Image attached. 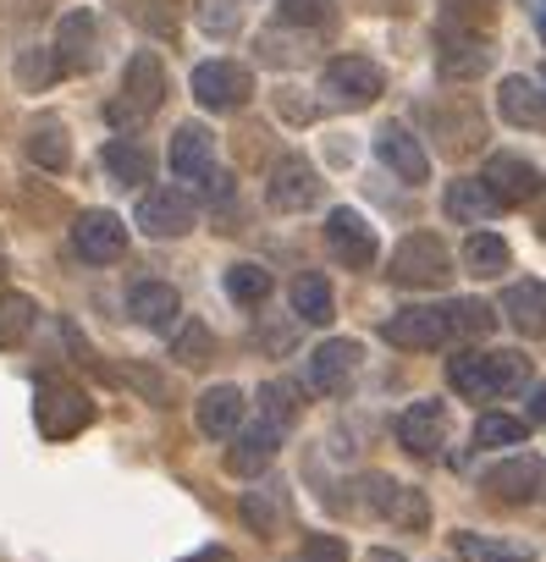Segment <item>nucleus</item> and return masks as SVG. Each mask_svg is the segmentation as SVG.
<instances>
[{
	"mask_svg": "<svg viewBox=\"0 0 546 562\" xmlns=\"http://www.w3.org/2000/svg\"><path fill=\"white\" fill-rule=\"evenodd\" d=\"M420 116H425V127L436 133V144H442L447 155H469V149L486 138V133H480V116H475L469 100H458V105H425Z\"/></svg>",
	"mask_w": 546,
	"mask_h": 562,
	"instance_id": "obj_19",
	"label": "nucleus"
},
{
	"mask_svg": "<svg viewBox=\"0 0 546 562\" xmlns=\"http://www.w3.org/2000/svg\"><path fill=\"white\" fill-rule=\"evenodd\" d=\"M436 72L453 83H469V78H486L491 72V45L480 40V34H469V29H458V34H442V45H436Z\"/></svg>",
	"mask_w": 546,
	"mask_h": 562,
	"instance_id": "obj_18",
	"label": "nucleus"
},
{
	"mask_svg": "<svg viewBox=\"0 0 546 562\" xmlns=\"http://www.w3.org/2000/svg\"><path fill=\"white\" fill-rule=\"evenodd\" d=\"M541 89H546V67H541Z\"/></svg>",
	"mask_w": 546,
	"mask_h": 562,
	"instance_id": "obj_55",
	"label": "nucleus"
},
{
	"mask_svg": "<svg viewBox=\"0 0 546 562\" xmlns=\"http://www.w3.org/2000/svg\"><path fill=\"white\" fill-rule=\"evenodd\" d=\"M34 425L45 441H73L78 430L94 425V397L62 375H40L34 386Z\"/></svg>",
	"mask_w": 546,
	"mask_h": 562,
	"instance_id": "obj_2",
	"label": "nucleus"
},
{
	"mask_svg": "<svg viewBox=\"0 0 546 562\" xmlns=\"http://www.w3.org/2000/svg\"><path fill=\"white\" fill-rule=\"evenodd\" d=\"M29 160L34 166H45V171H67V160H73V144H67V127L62 122H34L29 127Z\"/></svg>",
	"mask_w": 546,
	"mask_h": 562,
	"instance_id": "obj_29",
	"label": "nucleus"
},
{
	"mask_svg": "<svg viewBox=\"0 0 546 562\" xmlns=\"http://www.w3.org/2000/svg\"><path fill=\"white\" fill-rule=\"evenodd\" d=\"M497 111H502V122H513V127H546V89L535 83V78H502L497 83Z\"/></svg>",
	"mask_w": 546,
	"mask_h": 562,
	"instance_id": "obj_25",
	"label": "nucleus"
},
{
	"mask_svg": "<svg viewBox=\"0 0 546 562\" xmlns=\"http://www.w3.org/2000/svg\"><path fill=\"white\" fill-rule=\"evenodd\" d=\"M193 188H199V193H204L210 204H226V199H232V171H221V166H210V171H204V177H199Z\"/></svg>",
	"mask_w": 546,
	"mask_h": 562,
	"instance_id": "obj_44",
	"label": "nucleus"
},
{
	"mask_svg": "<svg viewBox=\"0 0 546 562\" xmlns=\"http://www.w3.org/2000/svg\"><path fill=\"white\" fill-rule=\"evenodd\" d=\"M458 18V29L464 23H486L491 18V0H447V23Z\"/></svg>",
	"mask_w": 546,
	"mask_h": 562,
	"instance_id": "obj_45",
	"label": "nucleus"
},
{
	"mask_svg": "<svg viewBox=\"0 0 546 562\" xmlns=\"http://www.w3.org/2000/svg\"><path fill=\"white\" fill-rule=\"evenodd\" d=\"M122 375H127V381H133V386H138V392H144L149 403H171V386H166V381H160L155 370H138V364H127Z\"/></svg>",
	"mask_w": 546,
	"mask_h": 562,
	"instance_id": "obj_43",
	"label": "nucleus"
},
{
	"mask_svg": "<svg viewBox=\"0 0 546 562\" xmlns=\"http://www.w3.org/2000/svg\"><path fill=\"white\" fill-rule=\"evenodd\" d=\"M177 310H182V299H177L171 281H133V288H127V315L144 331H171Z\"/></svg>",
	"mask_w": 546,
	"mask_h": 562,
	"instance_id": "obj_21",
	"label": "nucleus"
},
{
	"mask_svg": "<svg viewBox=\"0 0 546 562\" xmlns=\"http://www.w3.org/2000/svg\"><path fill=\"white\" fill-rule=\"evenodd\" d=\"M392 436H398V447H403L409 458L431 463V458H442V447H447V408L431 403V397H425V403H409V408L398 414Z\"/></svg>",
	"mask_w": 546,
	"mask_h": 562,
	"instance_id": "obj_9",
	"label": "nucleus"
},
{
	"mask_svg": "<svg viewBox=\"0 0 546 562\" xmlns=\"http://www.w3.org/2000/svg\"><path fill=\"white\" fill-rule=\"evenodd\" d=\"M480 177H486V188L502 199V210H508V204H530V199H541V193H546V171H541L535 160L513 155V149L491 155Z\"/></svg>",
	"mask_w": 546,
	"mask_h": 562,
	"instance_id": "obj_10",
	"label": "nucleus"
},
{
	"mask_svg": "<svg viewBox=\"0 0 546 562\" xmlns=\"http://www.w3.org/2000/svg\"><path fill=\"white\" fill-rule=\"evenodd\" d=\"M270 210H282V215H299V210H315L321 199V177L304 155H282L277 171H270V188H265Z\"/></svg>",
	"mask_w": 546,
	"mask_h": 562,
	"instance_id": "obj_12",
	"label": "nucleus"
},
{
	"mask_svg": "<svg viewBox=\"0 0 546 562\" xmlns=\"http://www.w3.org/2000/svg\"><path fill=\"white\" fill-rule=\"evenodd\" d=\"M171 353H177L182 364H204V359H210V326H199V321H193V326H182Z\"/></svg>",
	"mask_w": 546,
	"mask_h": 562,
	"instance_id": "obj_41",
	"label": "nucleus"
},
{
	"mask_svg": "<svg viewBox=\"0 0 546 562\" xmlns=\"http://www.w3.org/2000/svg\"><path fill=\"white\" fill-rule=\"evenodd\" d=\"M100 166H105V171H111V182H122V188H144V182H149V171H155L149 149H144V144H133V138H111V144L100 149Z\"/></svg>",
	"mask_w": 546,
	"mask_h": 562,
	"instance_id": "obj_27",
	"label": "nucleus"
},
{
	"mask_svg": "<svg viewBox=\"0 0 546 562\" xmlns=\"http://www.w3.org/2000/svg\"><path fill=\"white\" fill-rule=\"evenodd\" d=\"M133 23H144V29H155L160 40H171L177 34V0H133Z\"/></svg>",
	"mask_w": 546,
	"mask_h": 562,
	"instance_id": "obj_37",
	"label": "nucleus"
},
{
	"mask_svg": "<svg viewBox=\"0 0 546 562\" xmlns=\"http://www.w3.org/2000/svg\"><path fill=\"white\" fill-rule=\"evenodd\" d=\"M392 524H403V529H425L431 524V502L414 491V485H392V496H387V507H381Z\"/></svg>",
	"mask_w": 546,
	"mask_h": 562,
	"instance_id": "obj_34",
	"label": "nucleus"
},
{
	"mask_svg": "<svg viewBox=\"0 0 546 562\" xmlns=\"http://www.w3.org/2000/svg\"><path fill=\"white\" fill-rule=\"evenodd\" d=\"M243 518H248L259 535H277V529H282V507L270 502L265 491H243Z\"/></svg>",
	"mask_w": 546,
	"mask_h": 562,
	"instance_id": "obj_39",
	"label": "nucleus"
},
{
	"mask_svg": "<svg viewBox=\"0 0 546 562\" xmlns=\"http://www.w3.org/2000/svg\"><path fill=\"white\" fill-rule=\"evenodd\" d=\"M166 160H171V171L193 188L210 166H215V133L210 127H199V122H182L177 133H171V149H166Z\"/></svg>",
	"mask_w": 546,
	"mask_h": 562,
	"instance_id": "obj_22",
	"label": "nucleus"
},
{
	"mask_svg": "<svg viewBox=\"0 0 546 562\" xmlns=\"http://www.w3.org/2000/svg\"><path fill=\"white\" fill-rule=\"evenodd\" d=\"M237 18L243 12H226V7H215V0L204 7V29H237Z\"/></svg>",
	"mask_w": 546,
	"mask_h": 562,
	"instance_id": "obj_47",
	"label": "nucleus"
},
{
	"mask_svg": "<svg viewBox=\"0 0 546 562\" xmlns=\"http://www.w3.org/2000/svg\"><path fill=\"white\" fill-rule=\"evenodd\" d=\"M282 430L288 425H277V419H248L237 436H232V452H226V469L237 474V480H254V474H265V463L277 458V447H282Z\"/></svg>",
	"mask_w": 546,
	"mask_h": 562,
	"instance_id": "obj_15",
	"label": "nucleus"
},
{
	"mask_svg": "<svg viewBox=\"0 0 546 562\" xmlns=\"http://www.w3.org/2000/svg\"><path fill=\"white\" fill-rule=\"evenodd\" d=\"M299 562H348V546L337 535H315V540H304Z\"/></svg>",
	"mask_w": 546,
	"mask_h": 562,
	"instance_id": "obj_42",
	"label": "nucleus"
},
{
	"mask_svg": "<svg viewBox=\"0 0 546 562\" xmlns=\"http://www.w3.org/2000/svg\"><path fill=\"white\" fill-rule=\"evenodd\" d=\"M381 337H387L392 348H409V353H436V348H447L458 331H453L447 304H436V310H403V315H392V321L381 326Z\"/></svg>",
	"mask_w": 546,
	"mask_h": 562,
	"instance_id": "obj_6",
	"label": "nucleus"
},
{
	"mask_svg": "<svg viewBox=\"0 0 546 562\" xmlns=\"http://www.w3.org/2000/svg\"><path fill=\"white\" fill-rule=\"evenodd\" d=\"M381 89H387V78H381V67L365 61V56H337V61L321 67V94H326L332 105H343V111L376 105Z\"/></svg>",
	"mask_w": 546,
	"mask_h": 562,
	"instance_id": "obj_5",
	"label": "nucleus"
},
{
	"mask_svg": "<svg viewBox=\"0 0 546 562\" xmlns=\"http://www.w3.org/2000/svg\"><path fill=\"white\" fill-rule=\"evenodd\" d=\"M535 29H541V40H546V7H541V12H535Z\"/></svg>",
	"mask_w": 546,
	"mask_h": 562,
	"instance_id": "obj_51",
	"label": "nucleus"
},
{
	"mask_svg": "<svg viewBox=\"0 0 546 562\" xmlns=\"http://www.w3.org/2000/svg\"><path fill=\"white\" fill-rule=\"evenodd\" d=\"M497 210H502V199L486 188V177H458L447 188V215L453 221H491Z\"/></svg>",
	"mask_w": 546,
	"mask_h": 562,
	"instance_id": "obj_28",
	"label": "nucleus"
},
{
	"mask_svg": "<svg viewBox=\"0 0 546 562\" xmlns=\"http://www.w3.org/2000/svg\"><path fill=\"white\" fill-rule=\"evenodd\" d=\"M188 562H232V557H226V551H215V546H210V551H199V557H188Z\"/></svg>",
	"mask_w": 546,
	"mask_h": 562,
	"instance_id": "obj_49",
	"label": "nucleus"
},
{
	"mask_svg": "<svg viewBox=\"0 0 546 562\" xmlns=\"http://www.w3.org/2000/svg\"><path fill=\"white\" fill-rule=\"evenodd\" d=\"M277 18L293 29H321L332 23V0H277Z\"/></svg>",
	"mask_w": 546,
	"mask_h": 562,
	"instance_id": "obj_38",
	"label": "nucleus"
},
{
	"mask_svg": "<svg viewBox=\"0 0 546 562\" xmlns=\"http://www.w3.org/2000/svg\"><path fill=\"white\" fill-rule=\"evenodd\" d=\"M73 248L83 265H116L127 254V221L111 210H83L73 221Z\"/></svg>",
	"mask_w": 546,
	"mask_h": 562,
	"instance_id": "obj_8",
	"label": "nucleus"
},
{
	"mask_svg": "<svg viewBox=\"0 0 546 562\" xmlns=\"http://www.w3.org/2000/svg\"><path fill=\"white\" fill-rule=\"evenodd\" d=\"M270 288H277V281H270V270L254 265V259H237L226 270V299H237V304H265Z\"/></svg>",
	"mask_w": 546,
	"mask_h": 562,
	"instance_id": "obj_31",
	"label": "nucleus"
},
{
	"mask_svg": "<svg viewBox=\"0 0 546 562\" xmlns=\"http://www.w3.org/2000/svg\"><path fill=\"white\" fill-rule=\"evenodd\" d=\"M243 425H248V397H243L237 386H210V392L199 397V430H204L210 441H232Z\"/></svg>",
	"mask_w": 546,
	"mask_h": 562,
	"instance_id": "obj_23",
	"label": "nucleus"
},
{
	"mask_svg": "<svg viewBox=\"0 0 546 562\" xmlns=\"http://www.w3.org/2000/svg\"><path fill=\"white\" fill-rule=\"evenodd\" d=\"M502 315L519 337H546V281H535V276L513 281L502 293Z\"/></svg>",
	"mask_w": 546,
	"mask_h": 562,
	"instance_id": "obj_24",
	"label": "nucleus"
},
{
	"mask_svg": "<svg viewBox=\"0 0 546 562\" xmlns=\"http://www.w3.org/2000/svg\"><path fill=\"white\" fill-rule=\"evenodd\" d=\"M447 315H453V331L458 337H486L497 326V310L480 304V299H458V304H447Z\"/></svg>",
	"mask_w": 546,
	"mask_h": 562,
	"instance_id": "obj_35",
	"label": "nucleus"
},
{
	"mask_svg": "<svg viewBox=\"0 0 546 562\" xmlns=\"http://www.w3.org/2000/svg\"><path fill=\"white\" fill-rule=\"evenodd\" d=\"M293 310H299L304 326H332V315H337V293H332V281H326L321 270L293 276Z\"/></svg>",
	"mask_w": 546,
	"mask_h": 562,
	"instance_id": "obj_26",
	"label": "nucleus"
},
{
	"mask_svg": "<svg viewBox=\"0 0 546 562\" xmlns=\"http://www.w3.org/2000/svg\"><path fill=\"white\" fill-rule=\"evenodd\" d=\"M464 551H475L480 562H535V557H524V551H491V546H475V540H464Z\"/></svg>",
	"mask_w": 546,
	"mask_h": 562,
	"instance_id": "obj_46",
	"label": "nucleus"
},
{
	"mask_svg": "<svg viewBox=\"0 0 546 562\" xmlns=\"http://www.w3.org/2000/svg\"><path fill=\"white\" fill-rule=\"evenodd\" d=\"M160 100H166V67H160L155 50H138V56L127 61V72H122V100H111L105 116H111L116 127H138L144 116L160 111Z\"/></svg>",
	"mask_w": 546,
	"mask_h": 562,
	"instance_id": "obj_3",
	"label": "nucleus"
},
{
	"mask_svg": "<svg viewBox=\"0 0 546 562\" xmlns=\"http://www.w3.org/2000/svg\"><path fill=\"white\" fill-rule=\"evenodd\" d=\"M519 441H524V419H519V414H480L475 447H486V452H513Z\"/></svg>",
	"mask_w": 546,
	"mask_h": 562,
	"instance_id": "obj_33",
	"label": "nucleus"
},
{
	"mask_svg": "<svg viewBox=\"0 0 546 562\" xmlns=\"http://www.w3.org/2000/svg\"><path fill=\"white\" fill-rule=\"evenodd\" d=\"M0 276H7V254H0Z\"/></svg>",
	"mask_w": 546,
	"mask_h": 562,
	"instance_id": "obj_54",
	"label": "nucleus"
},
{
	"mask_svg": "<svg viewBox=\"0 0 546 562\" xmlns=\"http://www.w3.org/2000/svg\"><path fill=\"white\" fill-rule=\"evenodd\" d=\"M398 288H442L453 276V254L436 232H409L398 248H392V270H387Z\"/></svg>",
	"mask_w": 546,
	"mask_h": 562,
	"instance_id": "obj_4",
	"label": "nucleus"
},
{
	"mask_svg": "<svg viewBox=\"0 0 546 562\" xmlns=\"http://www.w3.org/2000/svg\"><path fill=\"white\" fill-rule=\"evenodd\" d=\"M326 243H332V254H337L343 265H354V270H370V265H376V226H370L354 204L326 210Z\"/></svg>",
	"mask_w": 546,
	"mask_h": 562,
	"instance_id": "obj_14",
	"label": "nucleus"
},
{
	"mask_svg": "<svg viewBox=\"0 0 546 562\" xmlns=\"http://www.w3.org/2000/svg\"><path fill=\"white\" fill-rule=\"evenodd\" d=\"M541 7H546V0H530V12H541Z\"/></svg>",
	"mask_w": 546,
	"mask_h": 562,
	"instance_id": "obj_53",
	"label": "nucleus"
},
{
	"mask_svg": "<svg viewBox=\"0 0 546 562\" xmlns=\"http://www.w3.org/2000/svg\"><path fill=\"white\" fill-rule=\"evenodd\" d=\"M480 485H486L491 502H535L546 491V463L530 458V452H508L497 469L480 474Z\"/></svg>",
	"mask_w": 546,
	"mask_h": 562,
	"instance_id": "obj_11",
	"label": "nucleus"
},
{
	"mask_svg": "<svg viewBox=\"0 0 546 562\" xmlns=\"http://www.w3.org/2000/svg\"><path fill=\"white\" fill-rule=\"evenodd\" d=\"M359 342L354 337H326L315 353H310V386L315 392H326V397H337V392H348L354 386V375H359Z\"/></svg>",
	"mask_w": 546,
	"mask_h": 562,
	"instance_id": "obj_17",
	"label": "nucleus"
},
{
	"mask_svg": "<svg viewBox=\"0 0 546 562\" xmlns=\"http://www.w3.org/2000/svg\"><path fill=\"white\" fill-rule=\"evenodd\" d=\"M254 94V72L237 61H199L193 67V100L204 111H237Z\"/></svg>",
	"mask_w": 546,
	"mask_h": 562,
	"instance_id": "obj_7",
	"label": "nucleus"
},
{
	"mask_svg": "<svg viewBox=\"0 0 546 562\" xmlns=\"http://www.w3.org/2000/svg\"><path fill=\"white\" fill-rule=\"evenodd\" d=\"M138 232L144 237H182V232H193V204H188V193L182 188H144V199H138Z\"/></svg>",
	"mask_w": 546,
	"mask_h": 562,
	"instance_id": "obj_13",
	"label": "nucleus"
},
{
	"mask_svg": "<svg viewBox=\"0 0 546 562\" xmlns=\"http://www.w3.org/2000/svg\"><path fill=\"white\" fill-rule=\"evenodd\" d=\"M376 160H381L392 177L414 182V188H425V182H431V155L420 149V138H414L403 122H387V127L376 133Z\"/></svg>",
	"mask_w": 546,
	"mask_h": 562,
	"instance_id": "obj_16",
	"label": "nucleus"
},
{
	"mask_svg": "<svg viewBox=\"0 0 546 562\" xmlns=\"http://www.w3.org/2000/svg\"><path fill=\"white\" fill-rule=\"evenodd\" d=\"M447 386L464 403H497L530 386V359L524 353H453L447 359Z\"/></svg>",
	"mask_w": 546,
	"mask_h": 562,
	"instance_id": "obj_1",
	"label": "nucleus"
},
{
	"mask_svg": "<svg viewBox=\"0 0 546 562\" xmlns=\"http://www.w3.org/2000/svg\"><path fill=\"white\" fill-rule=\"evenodd\" d=\"M530 414L546 425V386H535V397H530Z\"/></svg>",
	"mask_w": 546,
	"mask_h": 562,
	"instance_id": "obj_48",
	"label": "nucleus"
},
{
	"mask_svg": "<svg viewBox=\"0 0 546 562\" xmlns=\"http://www.w3.org/2000/svg\"><path fill=\"white\" fill-rule=\"evenodd\" d=\"M513 265V254H508V243L497 237V232H475L469 243H464V270L469 276H502Z\"/></svg>",
	"mask_w": 546,
	"mask_h": 562,
	"instance_id": "obj_30",
	"label": "nucleus"
},
{
	"mask_svg": "<svg viewBox=\"0 0 546 562\" xmlns=\"http://www.w3.org/2000/svg\"><path fill=\"white\" fill-rule=\"evenodd\" d=\"M62 72V61H56V50H29L23 61H18V78L29 83V89H40V83H51Z\"/></svg>",
	"mask_w": 546,
	"mask_h": 562,
	"instance_id": "obj_40",
	"label": "nucleus"
},
{
	"mask_svg": "<svg viewBox=\"0 0 546 562\" xmlns=\"http://www.w3.org/2000/svg\"><path fill=\"white\" fill-rule=\"evenodd\" d=\"M94 40H100V23H94V12H67L62 23H56V61H62V72H89L94 61H100V50H94Z\"/></svg>",
	"mask_w": 546,
	"mask_h": 562,
	"instance_id": "obj_20",
	"label": "nucleus"
},
{
	"mask_svg": "<svg viewBox=\"0 0 546 562\" xmlns=\"http://www.w3.org/2000/svg\"><path fill=\"white\" fill-rule=\"evenodd\" d=\"M259 414H265V419H277V425H293V419H299V397H293V386H288V381H265V386H259Z\"/></svg>",
	"mask_w": 546,
	"mask_h": 562,
	"instance_id": "obj_36",
	"label": "nucleus"
},
{
	"mask_svg": "<svg viewBox=\"0 0 546 562\" xmlns=\"http://www.w3.org/2000/svg\"><path fill=\"white\" fill-rule=\"evenodd\" d=\"M370 562H403L398 551H370Z\"/></svg>",
	"mask_w": 546,
	"mask_h": 562,
	"instance_id": "obj_50",
	"label": "nucleus"
},
{
	"mask_svg": "<svg viewBox=\"0 0 546 562\" xmlns=\"http://www.w3.org/2000/svg\"><path fill=\"white\" fill-rule=\"evenodd\" d=\"M34 315H40V304L29 293H0V348H18L34 331Z\"/></svg>",
	"mask_w": 546,
	"mask_h": 562,
	"instance_id": "obj_32",
	"label": "nucleus"
},
{
	"mask_svg": "<svg viewBox=\"0 0 546 562\" xmlns=\"http://www.w3.org/2000/svg\"><path fill=\"white\" fill-rule=\"evenodd\" d=\"M535 232H541V243H546V215H541V221H535Z\"/></svg>",
	"mask_w": 546,
	"mask_h": 562,
	"instance_id": "obj_52",
	"label": "nucleus"
}]
</instances>
